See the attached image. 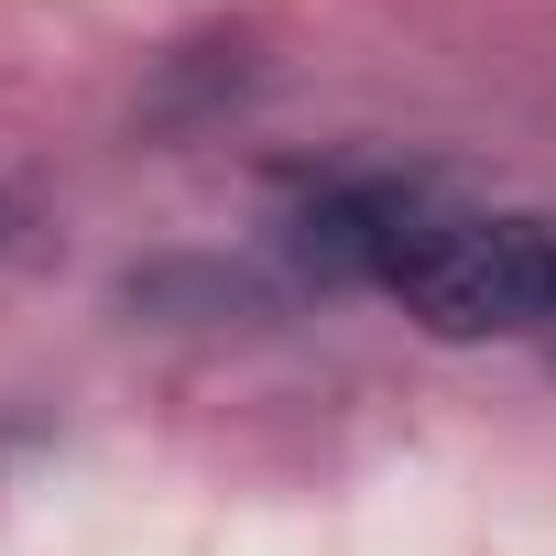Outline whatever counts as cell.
<instances>
[{"instance_id":"cell-1","label":"cell","mask_w":556,"mask_h":556,"mask_svg":"<svg viewBox=\"0 0 556 556\" xmlns=\"http://www.w3.org/2000/svg\"><path fill=\"white\" fill-rule=\"evenodd\" d=\"M393 295L426 339H545L556 317V229L545 218H437L415 262L393 273Z\"/></svg>"},{"instance_id":"cell-2","label":"cell","mask_w":556,"mask_h":556,"mask_svg":"<svg viewBox=\"0 0 556 556\" xmlns=\"http://www.w3.org/2000/svg\"><path fill=\"white\" fill-rule=\"evenodd\" d=\"M437 218H447V207H437L415 175H339V186H317V197L285 218V273L317 285V295H339V285H393Z\"/></svg>"},{"instance_id":"cell-3","label":"cell","mask_w":556,"mask_h":556,"mask_svg":"<svg viewBox=\"0 0 556 556\" xmlns=\"http://www.w3.org/2000/svg\"><path fill=\"white\" fill-rule=\"evenodd\" d=\"M0 240H12V197H0Z\"/></svg>"},{"instance_id":"cell-4","label":"cell","mask_w":556,"mask_h":556,"mask_svg":"<svg viewBox=\"0 0 556 556\" xmlns=\"http://www.w3.org/2000/svg\"><path fill=\"white\" fill-rule=\"evenodd\" d=\"M545 361H556V317H545Z\"/></svg>"}]
</instances>
